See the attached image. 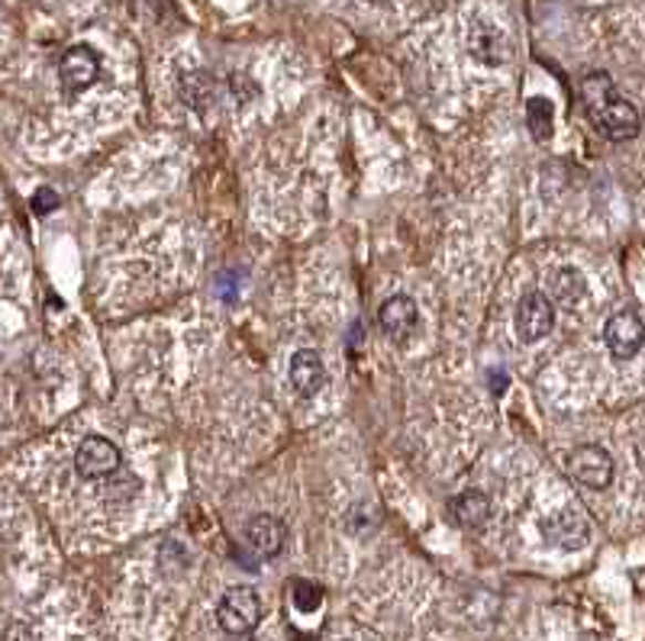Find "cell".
<instances>
[{
	"label": "cell",
	"instance_id": "1",
	"mask_svg": "<svg viewBox=\"0 0 645 641\" xmlns=\"http://www.w3.org/2000/svg\"><path fill=\"white\" fill-rule=\"evenodd\" d=\"M581 97H584V107L594 119V126L613 139V143H626L639 133L643 119H639V111L623 101L613 87V81L607 75H591L584 77L581 84Z\"/></svg>",
	"mask_w": 645,
	"mask_h": 641
},
{
	"label": "cell",
	"instance_id": "2",
	"mask_svg": "<svg viewBox=\"0 0 645 641\" xmlns=\"http://www.w3.org/2000/svg\"><path fill=\"white\" fill-rule=\"evenodd\" d=\"M217 622L227 635H249L262 622V600L252 587H232L217 606Z\"/></svg>",
	"mask_w": 645,
	"mask_h": 641
},
{
	"label": "cell",
	"instance_id": "3",
	"mask_svg": "<svg viewBox=\"0 0 645 641\" xmlns=\"http://www.w3.org/2000/svg\"><path fill=\"white\" fill-rule=\"evenodd\" d=\"M123 458L111 439H101V435H87L75 454V471L84 481H104V477H114L119 471Z\"/></svg>",
	"mask_w": 645,
	"mask_h": 641
},
{
	"label": "cell",
	"instance_id": "4",
	"mask_svg": "<svg viewBox=\"0 0 645 641\" xmlns=\"http://www.w3.org/2000/svg\"><path fill=\"white\" fill-rule=\"evenodd\" d=\"M555 326V303L542 291L523 294V301L517 303V336L523 341L545 339Z\"/></svg>",
	"mask_w": 645,
	"mask_h": 641
},
{
	"label": "cell",
	"instance_id": "5",
	"mask_svg": "<svg viewBox=\"0 0 645 641\" xmlns=\"http://www.w3.org/2000/svg\"><path fill=\"white\" fill-rule=\"evenodd\" d=\"M604 341H607L610 355L626 361L633 358L645 341V323L636 309H620L607 319V329H604Z\"/></svg>",
	"mask_w": 645,
	"mask_h": 641
},
{
	"label": "cell",
	"instance_id": "6",
	"mask_svg": "<svg viewBox=\"0 0 645 641\" xmlns=\"http://www.w3.org/2000/svg\"><path fill=\"white\" fill-rule=\"evenodd\" d=\"M571 477L587 491H604L613 481V458L601 445H581L569 458Z\"/></svg>",
	"mask_w": 645,
	"mask_h": 641
},
{
	"label": "cell",
	"instance_id": "7",
	"mask_svg": "<svg viewBox=\"0 0 645 641\" xmlns=\"http://www.w3.org/2000/svg\"><path fill=\"white\" fill-rule=\"evenodd\" d=\"M59 77L65 94H81L101 77V55L91 45H72L62 62H59Z\"/></svg>",
	"mask_w": 645,
	"mask_h": 641
},
{
	"label": "cell",
	"instance_id": "8",
	"mask_svg": "<svg viewBox=\"0 0 645 641\" xmlns=\"http://www.w3.org/2000/svg\"><path fill=\"white\" fill-rule=\"evenodd\" d=\"M542 535L545 542H552L555 548H565V551H578L591 542V526L587 519L578 513V509H559L552 513L545 523H542Z\"/></svg>",
	"mask_w": 645,
	"mask_h": 641
},
{
	"label": "cell",
	"instance_id": "9",
	"mask_svg": "<svg viewBox=\"0 0 645 641\" xmlns=\"http://www.w3.org/2000/svg\"><path fill=\"white\" fill-rule=\"evenodd\" d=\"M468 52L485 65H503V62H510L513 49H510V39L500 27L475 20L471 30H468Z\"/></svg>",
	"mask_w": 645,
	"mask_h": 641
},
{
	"label": "cell",
	"instance_id": "10",
	"mask_svg": "<svg viewBox=\"0 0 645 641\" xmlns=\"http://www.w3.org/2000/svg\"><path fill=\"white\" fill-rule=\"evenodd\" d=\"M378 319H381V329H384L391 339L404 341L410 333H414V329H417L419 309H417V303L410 301L407 294H397V297H391V301L381 306Z\"/></svg>",
	"mask_w": 645,
	"mask_h": 641
},
{
	"label": "cell",
	"instance_id": "11",
	"mask_svg": "<svg viewBox=\"0 0 645 641\" xmlns=\"http://www.w3.org/2000/svg\"><path fill=\"white\" fill-rule=\"evenodd\" d=\"M291 387L306 400L326 387V365L313 348H304L291 358Z\"/></svg>",
	"mask_w": 645,
	"mask_h": 641
},
{
	"label": "cell",
	"instance_id": "12",
	"mask_svg": "<svg viewBox=\"0 0 645 641\" xmlns=\"http://www.w3.org/2000/svg\"><path fill=\"white\" fill-rule=\"evenodd\" d=\"M246 538H249V545H252L256 555L274 558V555L284 548V526H281V519H274V516H266V513H262V516H252V519H249Z\"/></svg>",
	"mask_w": 645,
	"mask_h": 641
},
{
	"label": "cell",
	"instance_id": "13",
	"mask_svg": "<svg viewBox=\"0 0 645 641\" xmlns=\"http://www.w3.org/2000/svg\"><path fill=\"white\" fill-rule=\"evenodd\" d=\"M449 513L461 528H481L491 519V500L481 491H465L452 500Z\"/></svg>",
	"mask_w": 645,
	"mask_h": 641
},
{
	"label": "cell",
	"instance_id": "14",
	"mask_svg": "<svg viewBox=\"0 0 645 641\" xmlns=\"http://www.w3.org/2000/svg\"><path fill=\"white\" fill-rule=\"evenodd\" d=\"M587 301V281L578 267H559L552 274V303H562L574 309L578 303Z\"/></svg>",
	"mask_w": 645,
	"mask_h": 641
},
{
	"label": "cell",
	"instance_id": "15",
	"mask_svg": "<svg viewBox=\"0 0 645 641\" xmlns=\"http://www.w3.org/2000/svg\"><path fill=\"white\" fill-rule=\"evenodd\" d=\"M527 126L539 143L552 136V104L545 97H532L527 104Z\"/></svg>",
	"mask_w": 645,
	"mask_h": 641
},
{
	"label": "cell",
	"instance_id": "16",
	"mask_svg": "<svg viewBox=\"0 0 645 641\" xmlns=\"http://www.w3.org/2000/svg\"><path fill=\"white\" fill-rule=\"evenodd\" d=\"M291 603H294V609H301V612H316L320 603H323V590H320L316 584L294 580V587H291Z\"/></svg>",
	"mask_w": 645,
	"mask_h": 641
},
{
	"label": "cell",
	"instance_id": "17",
	"mask_svg": "<svg viewBox=\"0 0 645 641\" xmlns=\"http://www.w3.org/2000/svg\"><path fill=\"white\" fill-rule=\"evenodd\" d=\"M55 207H59V193H55V190L42 188L37 197H33V210H37L39 217H42V213H49V210H55Z\"/></svg>",
	"mask_w": 645,
	"mask_h": 641
},
{
	"label": "cell",
	"instance_id": "18",
	"mask_svg": "<svg viewBox=\"0 0 645 641\" xmlns=\"http://www.w3.org/2000/svg\"><path fill=\"white\" fill-rule=\"evenodd\" d=\"M372 3H387V0H372Z\"/></svg>",
	"mask_w": 645,
	"mask_h": 641
}]
</instances>
